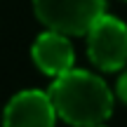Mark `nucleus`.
I'll use <instances>...</instances> for the list:
<instances>
[{"mask_svg":"<svg viewBox=\"0 0 127 127\" xmlns=\"http://www.w3.org/2000/svg\"><path fill=\"white\" fill-rule=\"evenodd\" d=\"M31 57L35 66L45 75H52V78L71 71L75 64V52H73V45L68 42V35L52 31V28L35 38L31 47Z\"/></svg>","mask_w":127,"mask_h":127,"instance_id":"5","label":"nucleus"},{"mask_svg":"<svg viewBox=\"0 0 127 127\" xmlns=\"http://www.w3.org/2000/svg\"><path fill=\"white\" fill-rule=\"evenodd\" d=\"M57 111L50 94L24 90L9 99L2 113V127H54Z\"/></svg>","mask_w":127,"mask_h":127,"instance_id":"4","label":"nucleus"},{"mask_svg":"<svg viewBox=\"0 0 127 127\" xmlns=\"http://www.w3.org/2000/svg\"><path fill=\"white\" fill-rule=\"evenodd\" d=\"M115 94L120 96V101H125L127 104V68L123 73H120V78H118V85H115Z\"/></svg>","mask_w":127,"mask_h":127,"instance_id":"6","label":"nucleus"},{"mask_svg":"<svg viewBox=\"0 0 127 127\" xmlns=\"http://www.w3.org/2000/svg\"><path fill=\"white\" fill-rule=\"evenodd\" d=\"M85 35L87 54L101 71H120L127 64V26L118 17H96Z\"/></svg>","mask_w":127,"mask_h":127,"instance_id":"3","label":"nucleus"},{"mask_svg":"<svg viewBox=\"0 0 127 127\" xmlns=\"http://www.w3.org/2000/svg\"><path fill=\"white\" fill-rule=\"evenodd\" d=\"M106 0H33L38 19L64 35H82L104 14Z\"/></svg>","mask_w":127,"mask_h":127,"instance_id":"2","label":"nucleus"},{"mask_svg":"<svg viewBox=\"0 0 127 127\" xmlns=\"http://www.w3.org/2000/svg\"><path fill=\"white\" fill-rule=\"evenodd\" d=\"M57 118L73 127L104 125L113 113V94L99 75L80 68L61 73L50 87Z\"/></svg>","mask_w":127,"mask_h":127,"instance_id":"1","label":"nucleus"},{"mask_svg":"<svg viewBox=\"0 0 127 127\" xmlns=\"http://www.w3.org/2000/svg\"><path fill=\"white\" fill-rule=\"evenodd\" d=\"M92 127H104V125H92Z\"/></svg>","mask_w":127,"mask_h":127,"instance_id":"7","label":"nucleus"}]
</instances>
